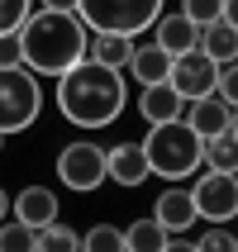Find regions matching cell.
I'll use <instances>...</instances> for the list:
<instances>
[{"instance_id":"obj_1","label":"cell","mask_w":238,"mask_h":252,"mask_svg":"<svg viewBox=\"0 0 238 252\" xmlns=\"http://www.w3.org/2000/svg\"><path fill=\"white\" fill-rule=\"evenodd\" d=\"M19 38H24V67L57 81V76H67L71 67H81L91 57L96 33L76 10H34L19 24Z\"/></svg>"},{"instance_id":"obj_2","label":"cell","mask_w":238,"mask_h":252,"mask_svg":"<svg viewBox=\"0 0 238 252\" xmlns=\"http://www.w3.org/2000/svg\"><path fill=\"white\" fill-rule=\"evenodd\" d=\"M124 105H129V81L114 67H100L86 57L81 67L57 76V110L76 128H110L124 114Z\"/></svg>"},{"instance_id":"obj_3","label":"cell","mask_w":238,"mask_h":252,"mask_svg":"<svg viewBox=\"0 0 238 252\" xmlns=\"http://www.w3.org/2000/svg\"><path fill=\"white\" fill-rule=\"evenodd\" d=\"M143 148H148L153 176H162V181H186V176L205 171V138H200L186 119L153 124L148 138H143Z\"/></svg>"},{"instance_id":"obj_4","label":"cell","mask_w":238,"mask_h":252,"mask_svg":"<svg viewBox=\"0 0 238 252\" xmlns=\"http://www.w3.org/2000/svg\"><path fill=\"white\" fill-rule=\"evenodd\" d=\"M167 0H81V19L91 24V33H129L138 38L162 19Z\"/></svg>"},{"instance_id":"obj_5","label":"cell","mask_w":238,"mask_h":252,"mask_svg":"<svg viewBox=\"0 0 238 252\" xmlns=\"http://www.w3.org/2000/svg\"><path fill=\"white\" fill-rule=\"evenodd\" d=\"M43 114V81L29 67L0 71V133H24L34 119Z\"/></svg>"},{"instance_id":"obj_6","label":"cell","mask_w":238,"mask_h":252,"mask_svg":"<svg viewBox=\"0 0 238 252\" xmlns=\"http://www.w3.org/2000/svg\"><path fill=\"white\" fill-rule=\"evenodd\" d=\"M57 181L76 190V195H91L110 181V148H100L91 138H76L57 153Z\"/></svg>"},{"instance_id":"obj_7","label":"cell","mask_w":238,"mask_h":252,"mask_svg":"<svg viewBox=\"0 0 238 252\" xmlns=\"http://www.w3.org/2000/svg\"><path fill=\"white\" fill-rule=\"evenodd\" d=\"M191 195H196V210L205 224H229V219H238V176H229V171H200L196 186H191Z\"/></svg>"},{"instance_id":"obj_8","label":"cell","mask_w":238,"mask_h":252,"mask_svg":"<svg viewBox=\"0 0 238 252\" xmlns=\"http://www.w3.org/2000/svg\"><path fill=\"white\" fill-rule=\"evenodd\" d=\"M171 86L186 95V105L191 100H200V95H214L219 91V62H214L210 53H181L176 62H171Z\"/></svg>"},{"instance_id":"obj_9","label":"cell","mask_w":238,"mask_h":252,"mask_svg":"<svg viewBox=\"0 0 238 252\" xmlns=\"http://www.w3.org/2000/svg\"><path fill=\"white\" fill-rule=\"evenodd\" d=\"M153 219L167 233H191L196 228V219H200V210H196V195L191 190H181V186L171 181L162 195H157V205H153Z\"/></svg>"},{"instance_id":"obj_10","label":"cell","mask_w":238,"mask_h":252,"mask_svg":"<svg viewBox=\"0 0 238 252\" xmlns=\"http://www.w3.org/2000/svg\"><path fill=\"white\" fill-rule=\"evenodd\" d=\"M171 62L176 57L162 48V43L153 38H134V62H129V81H138V86H157V81H171Z\"/></svg>"},{"instance_id":"obj_11","label":"cell","mask_w":238,"mask_h":252,"mask_svg":"<svg viewBox=\"0 0 238 252\" xmlns=\"http://www.w3.org/2000/svg\"><path fill=\"white\" fill-rule=\"evenodd\" d=\"M148 176H153V162H148V148H143V143L124 138V143L110 148V181L114 186L134 190V186H143Z\"/></svg>"},{"instance_id":"obj_12","label":"cell","mask_w":238,"mask_h":252,"mask_svg":"<svg viewBox=\"0 0 238 252\" xmlns=\"http://www.w3.org/2000/svg\"><path fill=\"white\" fill-rule=\"evenodd\" d=\"M186 124L210 143V138H219V133H229V124H234V105H229L219 91H214V95H200V100L186 105Z\"/></svg>"},{"instance_id":"obj_13","label":"cell","mask_w":238,"mask_h":252,"mask_svg":"<svg viewBox=\"0 0 238 252\" xmlns=\"http://www.w3.org/2000/svg\"><path fill=\"white\" fill-rule=\"evenodd\" d=\"M138 114L148 119V128H153V124H171V119H186V95L171 81L143 86V91H138Z\"/></svg>"},{"instance_id":"obj_14","label":"cell","mask_w":238,"mask_h":252,"mask_svg":"<svg viewBox=\"0 0 238 252\" xmlns=\"http://www.w3.org/2000/svg\"><path fill=\"white\" fill-rule=\"evenodd\" d=\"M153 43H162L171 57L196 53V48H200V24H196V19H186L181 10H171V14H162V19L153 24Z\"/></svg>"},{"instance_id":"obj_15","label":"cell","mask_w":238,"mask_h":252,"mask_svg":"<svg viewBox=\"0 0 238 252\" xmlns=\"http://www.w3.org/2000/svg\"><path fill=\"white\" fill-rule=\"evenodd\" d=\"M10 219H19V224H29V228L57 224V195L48 186H24V190L14 195V214Z\"/></svg>"},{"instance_id":"obj_16","label":"cell","mask_w":238,"mask_h":252,"mask_svg":"<svg viewBox=\"0 0 238 252\" xmlns=\"http://www.w3.org/2000/svg\"><path fill=\"white\" fill-rule=\"evenodd\" d=\"M200 53H210L219 67L238 62V29L229 24V19H214V24H205V29H200Z\"/></svg>"},{"instance_id":"obj_17","label":"cell","mask_w":238,"mask_h":252,"mask_svg":"<svg viewBox=\"0 0 238 252\" xmlns=\"http://www.w3.org/2000/svg\"><path fill=\"white\" fill-rule=\"evenodd\" d=\"M91 62L129 71V62H134V38H129V33H96V38H91Z\"/></svg>"},{"instance_id":"obj_18","label":"cell","mask_w":238,"mask_h":252,"mask_svg":"<svg viewBox=\"0 0 238 252\" xmlns=\"http://www.w3.org/2000/svg\"><path fill=\"white\" fill-rule=\"evenodd\" d=\"M167 243H171V233L157 224L153 214H143V219H134V224L124 228V248L129 252H162Z\"/></svg>"},{"instance_id":"obj_19","label":"cell","mask_w":238,"mask_h":252,"mask_svg":"<svg viewBox=\"0 0 238 252\" xmlns=\"http://www.w3.org/2000/svg\"><path fill=\"white\" fill-rule=\"evenodd\" d=\"M205 167L238 176V138H234V133H219V138L205 143Z\"/></svg>"},{"instance_id":"obj_20","label":"cell","mask_w":238,"mask_h":252,"mask_svg":"<svg viewBox=\"0 0 238 252\" xmlns=\"http://www.w3.org/2000/svg\"><path fill=\"white\" fill-rule=\"evenodd\" d=\"M81 252H129L124 248V228L114 224H91L81 233Z\"/></svg>"},{"instance_id":"obj_21","label":"cell","mask_w":238,"mask_h":252,"mask_svg":"<svg viewBox=\"0 0 238 252\" xmlns=\"http://www.w3.org/2000/svg\"><path fill=\"white\" fill-rule=\"evenodd\" d=\"M0 252H38V228L19 224V219H5L0 224Z\"/></svg>"},{"instance_id":"obj_22","label":"cell","mask_w":238,"mask_h":252,"mask_svg":"<svg viewBox=\"0 0 238 252\" xmlns=\"http://www.w3.org/2000/svg\"><path fill=\"white\" fill-rule=\"evenodd\" d=\"M38 252H81V233L57 219V224L38 228Z\"/></svg>"},{"instance_id":"obj_23","label":"cell","mask_w":238,"mask_h":252,"mask_svg":"<svg viewBox=\"0 0 238 252\" xmlns=\"http://www.w3.org/2000/svg\"><path fill=\"white\" fill-rule=\"evenodd\" d=\"M181 14L205 29V24H214V19H224V0H181Z\"/></svg>"},{"instance_id":"obj_24","label":"cell","mask_w":238,"mask_h":252,"mask_svg":"<svg viewBox=\"0 0 238 252\" xmlns=\"http://www.w3.org/2000/svg\"><path fill=\"white\" fill-rule=\"evenodd\" d=\"M196 248L200 252H238V233H229L224 224H210V233H200Z\"/></svg>"},{"instance_id":"obj_25","label":"cell","mask_w":238,"mask_h":252,"mask_svg":"<svg viewBox=\"0 0 238 252\" xmlns=\"http://www.w3.org/2000/svg\"><path fill=\"white\" fill-rule=\"evenodd\" d=\"M34 14V0H0V33H14Z\"/></svg>"},{"instance_id":"obj_26","label":"cell","mask_w":238,"mask_h":252,"mask_svg":"<svg viewBox=\"0 0 238 252\" xmlns=\"http://www.w3.org/2000/svg\"><path fill=\"white\" fill-rule=\"evenodd\" d=\"M10 67H24V38H19V29L0 33V71H10Z\"/></svg>"},{"instance_id":"obj_27","label":"cell","mask_w":238,"mask_h":252,"mask_svg":"<svg viewBox=\"0 0 238 252\" xmlns=\"http://www.w3.org/2000/svg\"><path fill=\"white\" fill-rule=\"evenodd\" d=\"M219 95L229 100L238 110V62H229V67H219Z\"/></svg>"},{"instance_id":"obj_28","label":"cell","mask_w":238,"mask_h":252,"mask_svg":"<svg viewBox=\"0 0 238 252\" xmlns=\"http://www.w3.org/2000/svg\"><path fill=\"white\" fill-rule=\"evenodd\" d=\"M34 10H81V0H34Z\"/></svg>"},{"instance_id":"obj_29","label":"cell","mask_w":238,"mask_h":252,"mask_svg":"<svg viewBox=\"0 0 238 252\" xmlns=\"http://www.w3.org/2000/svg\"><path fill=\"white\" fill-rule=\"evenodd\" d=\"M162 252H200V248H196L191 238H186V233H171V243H167Z\"/></svg>"},{"instance_id":"obj_30","label":"cell","mask_w":238,"mask_h":252,"mask_svg":"<svg viewBox=\"0 0 238 252\" xmlns=\"http://www.w3.org/2000/svg\"><path fill=\"white\" fill-rule=\"evenodd\" d=\"M10 214H14V195H10V190H5V186H0V224H5Z\"/></svg>"},{"instance_id":"obj_31","label":"cell","mask_w":238,"mask_h":252,"mask_svg":"<svg viewBox=\"0 0 238 252\" xmlns=\"http://www.w3.org/2000/svg\"><path fill=\"white\" fill-rule=\"evenodd\" d=\"M224 19H229V24L238 29V0H224Z\"/></svg>"},{"instance_id":"obj_32","label":"cell","mask_w":238,"mask_h":252,"mask_svg":"<svg viewBox=\"0 0 238 252\" xmlns=\"http://www.w3.org/2000/svg\"><path fill=\"white\" fill-rule=\"evenodd\" d=\"M229 133H234V138H238V110H234V124H229Z\"/></svg>"},{"instance_id":"obj_33","label":"cell","mask_w":238,"mask_h":252,"mask_svg":"<svg viewBox=\"0 0 238 252\" xmlns=\"http://www.w3.org/2000/svg\"><path fill=\"white\" fill-rule=\"evenodd\" d=\"M0 153H5V133H0Z\"/></svg>"}]
</instances>
